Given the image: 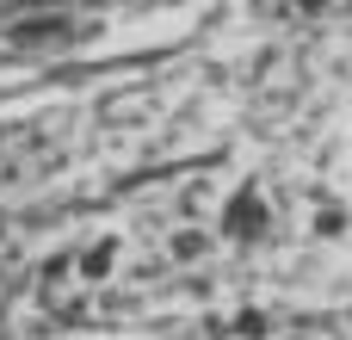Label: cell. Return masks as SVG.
Masks as SVG:
<instances>
[{
    "instance_id": "obj_1",
    "label": "cell",
    "mask_w": 352,
    "mask_h": 340,
    "mask_svg": "<svg viewBox=\"0 0 352 340\" xmlns=\"http://www.w3.org/2000/svg\"><path fill=\"white\" fill-rule=\"evenodd\" d=\"M223 229H229V235H241V242H248V235H260V229H266V204H260V192H241V198L229 204Z\"/></svg>"
},
{
    "instance_id": "obj_2",
    "label": "cell",
    "mask_w": 352,
    "mask_h": 340,
    "mask_svg": "<svg viewBox=\"0 0 352 340\" xmlns=\"http://www.w3.org/2000/svg\"><path fill=\"white\" fill-rule=\"evenodd\" d=\"M12 37H19V43H43V37H68V25H62V19H31V25H19Z\"/></svg>"
},
{
    "instance_id": "obj_3",
    "label": "cell",
    "mask_w": 352,
    "mask_h": 340,
    "mask_svg": "<svg viewBox=\"0 0 352 340\" xmlns=\"http://www.w3.org/2000/svg\"><path fill=\"white\" fill-rule=\"evenodd\" d=\"M111 260H118V242H99V248L87 254V279H99V273H105Z\"/></svg>"
}]
</instances>
